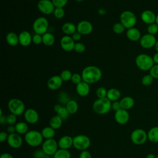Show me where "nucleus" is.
<instances>
[{
    "instance_id": "37",
    "label": "nucleus",
    "mask_w": 158,
    "mask_h": 158,
    "mask_svg": "<svg viewBox=\"0 0 158 158\" xmlns=\"http://www.w3.org/2000/svg\"><path fill=\"white\" fill-rule=\"evenodd\" d=\"M60 77L63 80V81H68L69 80H71L72 77V73L69 70L65 69L64 70L61 72L60 74Z\"/></svg>"
},
{
    "instance_id": "22",
    "label": "nucleus",
    "mask_w": 158,
    "mask_h": 158,
    "mask_svg": "<svg viewBox=\"0 0 158 158\" xmlns=\"http://www.w3.org/2000/svg\"><path fill=\"white\" fill-rule=\"evenodd\" d=\"M76 91L77 93L81 97L86 96L90 91L89 84L82 81L76 85Z\"/></svg>"
},
{
    "instance_id": "45",
    "label": "nucleus",
    "mask_w": 158,
    "mask_h": 158,
    "mask_svg": "<svg viewBox=\"0 0 158 158\" xmlns=\"http://www.w3.org/2000/svg\"><path fill=\"white\" fill-rule=\"evenodd\" d=\"M55 7L64 8L67 4L68 0H51Z\"/></svg>"
},
{
    "instance_id": "27",
    "label": "nucleus",
    "mask_w": 158,
    "mask_h": 158,
    "mask_svg": "<svg viewBox=\"0 0 158 158\" xmlns=\"http://www.w3.org/2000/svg\"><path fill=\"white\" fill-rule=\"evenodd\" d=\"M6 40L7 43L11 46H15L19 43V35L14 32H9L6 36Z\"/></svg>"
},
{
    "instance_id": "4",
    "label": "nucleus",
    "mask_w": 158,
    "mask_h": 158,
    "mask_svg": "<svg viewBox=\"0 0 158 158\" xmlns=\"http://www.w3.org/2000/svg\"><path fill=\"white\" fill-rule=\"evenodd\" d=\"M43 139L41 133L37 130H30L25 135L26 143L31 147H37L42 144Z\"/></svg>"
},
{
    "instance_id": "55",
    "label": "nucleus",
    "mask_w": 158,
    "mask_h": 158,
    "mask_svg": "<svg viewBox=\"0 0 158 158\" xmlns=\"http://www.w3.org/2000/svg\"><path fill=\"white\" fill-rule=\"evenodd\" d=\"M0 158H14V157L8 152H4L1 154Z\"/></svg>"
},
{
    "instance_id": "42",
    "label": "nucleus",
    "mask_w": 158,
    "mask_h": 158,
    "mask_svg": "<svg viewBox=\"0 0 158 158\" xmlns=\"http://www.w3.org/2000/svg\"><path fill=\"white\" fill-rule=\"evenodd\" d=\"M6 120L9 125H15L17 122V115L10 113L6 116Z\"/></svg>"
},
{
    "instance_id": "26",
    "label": "nucleus",
    "mask_w": 158,
    "mask_h": 158,
    "mask_svg": "<svg viewBox=\"0 0 158 158\" xmlns=\"http://www.w3.org/2000/svg\"><path fill=\"white\" fill-rule=\"evenodd\" d=\"M120 97H121V93L118 89L112 88L109 90H107L106 98H108L111 102L118 101Z\"/></svg>"
},
{
    "instance_id": "56",
    "label": "nucleus",
    "mask_w": 158,
    "mask_h": 158,
    "mask_svg": "<svg viewBox=\"0 0 158 158\" xmlns=\"http://www.w3.org/2000/svg\"><path fill=\"white\" fill-rule=\"evenodd\" d=\"M152 59L154 64H158V52H156L152 56Z\"/></svg>"
},
{
    "instance_id": "5",
    "label": "nucleus",
    "mask_w": 158,
    "mask_h": 158,
    "mask_svg": "<svg viewBox=\"0 0 158 158\" xmlns=\"http://www.w3.org/2000/svg\"><path fill=\"white\" fill-rule=\"evenodd\" d=\"M136 22L135 14L130 10H124L120 15V22L127 29L135 27Z\"/></svg>"
},
{
    "instance_id": "28",
    "label": "nucleus",
    "mask_w": 158,
    "mask_h": 158,
    "mask_svg": "<svg viewBox=\"0 0 158 158\" xmlns=\"http://www.w3.org/2000/svg\"><path fill=\"white\" fill-rule=\"evenodd\" d=\"M148 139L153 143H158V127H153L148 132Z\"/></svg>"
},
{
    "instance_id": "47",
    "label": "nucleus",
    "mask_w": 158,
    "mask_h": 158,
    "mask_svg": "<svg viewBox=\"0 0 158 158\" xmlns=\"http://www.w3.org/2000/svg\"><path fill=\"white\" fill-rule=\"evenodd\" d=\"M32 43H33L35 44L38 45L41 43H43V37L42 35L35 33L32 36Z\"/></svg>"
},
{
    "instance_id": "60",
    "label": "nucleus",
    "mask_w": 158,
    "mask_h": 158,
    "mask_svg": "<svg viewBox=\"0 0 158 158\" xmlns=\"http://www.w3.org/2000/svg\"><path fill=\"white\" fill-rule=\"evenodd\" d=\"M154 48L156 51L158 52V40H157V41H156V44H155Z\"/></svg>"
},
{
    "instance_id": "41",
    "label": "nucleus",
    "mask_w": 158,
    "mask_h": 158,
    "mask_svg": "<svg viewBox=\"0 0 158 158\" xmlns=\"http://www.w3.org/2000/svg\"><path fill=\"white\" fill-rule=\"evenodd\" d=\"M53 14L54 16L57 19H62L65 15V10L62 7H56Z\"/></svg>"
},
{
    "instance_id": "63",
    "label": "nucleus",
    "mask_w": 158,
    "mask_h": 158,
    "mask_svg": "<svg viewBox=\"0 0 158 158\" xmlns=\"http://www.w3.org/2000/svg\"><path fill=\"white\" fill-rule=\"evenodd\" d=\"M156 158H158V156H156Z\"/></svg>"
},
{
    "instance_id": "38",
    "label": "nucleus",
    "mask_w": 158,
    "mask_h": 158,
    "mask_svg": "<svg viewBox=\"0 0 158 158\" xmlns=\"http://www.w3.org/2000/svg\"><path fill=\"white\" fill-rule=\"evenodd\" d=\"M57 115H59L64 121V120H67V118L70 115V114L67 110L65 106H62L61 109L59 110V111L57 113Z\"/></svg>"
},
{
    "instance_id": "13",
    "label": "nucleus",
    "mask_w": 158,
    "mask_h": 158,
    "mask_svg": "<svg viewBox=\"0 0 158 158\" xmlns=\"http://www.w3.org/2000/svg\"><path fill=\"white\" fill-rule=\"evenodd\" d=\"M93 30L92 23L88 20H81L77 25V31L81 35H87L90 34Z\"/></svg>"
},
{
    "instance_id": "11",
    "label": "nucleus",
    "mask_w": 158,
    "mask_h": 158,
    "mask_svg": "<svg viewBox=\"0 0 158 158\" xmlns=\"http://www.w3.org/2000/svg\"><path fill=\"white\" fill-rule=\"evenodd\" d=\"M37 7L44 15L53 14L56 8L51 0H40L37 3Z\"/></svg>"
},
{
    "instance_id": "19",
    "label": "nucleus",
    "mask_w": 158,
    "mask_h": 158,
    "mask_svg": "<svg viewBox=\"0 0 158 158\" xmlns=\"http://www.w3.org/2000/svg\"><path fill=\"white\" fill-rule=\"evenodd\" d=\"M156 15L151 10H145L141 14V19L144 23L150 25L156 22Z\"/></svg>"
},
{
    "instance_id": "18",
    "label": "nucleus",
    "mask_w": 158,
    "mask_h": 158,
    "mask_svg": "<svg viewBox=\"0 0 158 158\" xmlns=\"http://www.w3.org/2000/svg\"><path fill=\"white\" fill-rule=\"evenodd\" d=\"M62 83L63 80L60 75H53L48 80L47 86L51 90H57L61 87Z\"/></svg>"
},
{
    "instance_id": "12",
    "label": "nucleus",
    "mask_w": 158,
    "mask_h": 158,
    "mask_svg": "<svg viewBox=\"0 0 158 158\" xmlns=\"http://www.w3.org/2000/svg\"><path fill=\"white\" fill-rule=\"evenodd\" d=\"M139 44L144 49H151L154 47L157 40L154 35L146 33L141 36L139 40Z\"/></svg>"
},
{
    "instance_id": "6",
    "label": "nucleus",
    "mask_w": 158,
    "mask_h": 158,
    "mask_svg": "<svg viewBox=\"0 0 158 158\" xmlns=\"http://www.w3.org/2000/svg\"><path fill=\"white\" fill-rule=\"evenodd\" d=\"M7 107L10 113L19 116L24 114L25 106L23 102L18 98H12L7 103Z\"/></svg>"
},
{
    "instance_id": "34",
    "label": "nucleus",
    "mask_w": 158,
    "mask_h": 158,
    "mask_svg": "<svg viewBox=\"0 0 158 158\" xmlns=\"http://www.w3.org/2000/svg\"><path fill=\"white\" fill-rule=\"evenodd\" d=\"M54 158H71V154L68 149H58L53 156Z\"/></svg>"
},
{
    "instance_id": "59",
    "label": "nucleus",
    "mask_w": 158,
    "mask_h": 158,
    "mask_svg": "<svg viewBox=\"0 0 158 158\" xmlns=\"http://www.w3.org/2000/svg\"><path fill=\"white\" fill-rule=\"evenodd\" d=\"M146 158H156V156L152 153H149L146 155Z\"/></svg>"
},
{
    "instance_id": "8",
    "label": "nucleus",
    "mask_w": 158,
    "mask_h": 158,
    "mask_svg": "<svg viewBox=\"0 0 158 158\" xmlns=\"http://www.w3.org/2000/svg\"><path fill=\"white\" fill-rule=\"evenodd\" d=\"M90 144V139L86 135H78L73 138V146L77 150L81 151L87 150Z\"/></svg>"
},
{
    "instance_id": "30",
    "label": "nucleus",
    "mask_w": 158,
    "mask_h": 158,
    "mask_svg": "<svg viewBox=\"0 0 158 158\" xmlns=\"http://www.w3.org/2000/svg\"><path fill=\"white\" fill-rule=\"evenodd\" d=\"M43 37V44L46 46H51L55 43V37L54 36L49 33L46 32L42 35Z\"/></svg>"
},
{
    "instance_id": "31",
    "label": "nucleus",
    "mask_w": 158,
    "mask_h": 158,
    "mask_svg": "<svg viewBox=\"0 0 158 158\" xmlns=\"http://www.w3.org/2000/svg\"><path fill=\"white\" fill-rule=\"evenodd\" d=\"M15 131L19 135H25L28 131V126L26 122H19L15 125Z\"/></svg>"
},
{
    "instance_id": "3",
    "label": "nucleus",
    "mask_w": 158,
    "mask_h": 158,
    "mask_svg": "<svg viewBox=\"0 0 158 158\" xmlns=\"http://www.w3.org/2000/svg\"><path fill=\"white\" fill-rule=\"evenodd\" d=\"M112 102L107 98L96 99L93 104L94 112L99 115L107 114L111 109Z\"/></svg>"
},
{
    "instance_id": "33",
    "label": "nucleus",
    "mask_w": 158,
    "mask_h": 158,
    "mask_svg": "<svg viewBox=\"0 0 158 158\" xmlns=\"http://www.w3.org/2000/svg\"><path fill=\"white\" fill-rule=\"evenodd\" d=\"M42 136L43 138L45 139H51L53 138L54 136H55V130L51 127L50 126L46 127L43 128L41 131Z\"/></svg>"
},
{
    "instance_id": "48",
    "label": "nucleus",
    "mask_w": 158,
    "mask_h": 158,
    "mask_svg": "<svg viewBox=\"0 0 158 158\" xmlns=\"http://www.w3.org/2000/svg\"><path fill=\"white\" fill-rule=\"evenodd\" d=\"M59 100L61 104H66L70 99H69V97L65 93H60Z\"/></svg>"
},
{
    "instance_id": "62",
    "label": "nucleus",
    "mask_w": 158,
    "mask_h": 158,
    "mask_svg": "<svg viewBox=\"0 0 158 158\" xmlns=\"http://www.w3.org/2000/svg\"><path fill=\"white\" fill-rule=\"evenodd\" d=\"M83 1H84V0H75V1H77V2H82Z\"/></svg>"
},
{
    "instance_id": "25",
    "label": "nucleus",
    "mask_w": 158,
    "mask_h": 158,
    "mask_svg": "<svg viewBox=\"0 0 158 158\" xmlns=\"http://www.w3.org/2000/svg\"><path fill=\"white\" fill-rule=\"evenodd\" d=\"M62 31L65 35L72 36L77 31V26L72 22H65L62 26Z\"/></svg>"
},
{
    "instance_id": "23",
    "label": "nucleus",
    "mask_w": 158,
    "mask_h": 158,
    "mask_svg": "<svg viewBox=\"0 0 158 158\" xmlns=\"http://www.w3.org/2000/svg\"><path fill=\"white\" fill-rule=\"evenodd\" d=\"M126 36L129 40L131 41H139L141 37V31L137 28L133 27L127 29L126 32Z\"/></svg>"
},
{
    "instance_id": "50",
    "label": "nucleus",
    "mask_w": 158,
    "mask_h": 158,
    "mask_svg": "<svg viewBox=\"0 0 158 158\" xmlns=\"http://www.w3.org/2000/svg\"><path fill=\"white\" fill-rule=\"evenodd\" d=\"M79 158H91V155L88 151L85 150L81 151L79 155Z\"/></svg>"
},
{
    "instance_id": "49",
    "label": "nucleus",
    "mask_w": 158,
    "mask_h": 158,
    "mask_svg": "<svg viewBox=\"0 0 158 158\" xmlns=\"http://www.w3.org/2000/svg\"><path fill=\"white\" fill-rule=\"evenodd\" d=\"M112 109L114 110L115 112L118 110L119 109H122L121 108V106H120V101H114L112 102V106H111Z\"/></svg>"
},
{
    "instance_id": "9",
    "label": "nucleus",
    "mask_w": 158,
    "mask_h": 158,
    "mask_svg": "<svg viewBox=\"0 0 158 158\" xmlns=\"http://www.w3.org/2000/svg\"><path fill=\"white\" fill-rule=\"evenodd\" d=\"M58 143L53 138L45 139L42 143L41 149L47 156H54L58 150Z\"/></svg>"
},
{
    "instance_id": "57",
    "label": "nucleus",
    "mask_w": 158,
    "mask_h": 158,
    "mask_svg": "<svg viewBox=\"0 0 158 158\" xmlns=\"http://www.w3.org/2000/svg\"><path fill=\"white\" fill-rule=\"evenodd\" d=\"M62 107V106L61 104H57L54 105V110L56 113H57V112L59 111V110L61 109Z\"/></svg>"
},
{
    "instance_id": "61",
    "label": "nucleus",
    "mask_w": 158,
    "mask_h": 158,
    "mask_svg": "<svg viewBox=\"0 0 158 158\" xmlns=\"http://www.w3.org/2000/svg\"><path fill=\"white\" fill-rule=\"evenodd\" d=\"M156 23L158 25V14L156 15Z\"/></svg>"
},
{
    "instance_id": "58",
    "label": "nucleus",
    "mask_w": 158,
    "mask_h": 158,
    "mask_svg": "<svg viewBox=\"0 0 158 158\" xmlns=\"http://www.w3.org/2000/svg\"><path fill=\"white\" fill-rule=\"evenodd\" d=\"M0 123L1 124L3 125L4 123H7V120H6V117L4 116V115H1L0 116Z\"/></svg>"
},
{
    "instance_id": "39",
    "label": "nucleus",
    "mask_w": 158,
    "mask_h": 158,
    "mask_svg": "<svg viewBox=\"0 0 158 158\" xmlns=\"http://www.w3.org/2000/svg\"><path fill=\"white\" fill-rule=\"evenodd\" d=\"M147 31H148V33L150 35H156L158 33V25L156 22L154 23L148 25L147 27Z\"/></svg>"
},
{
    "instance_id": "16",
    "label": "nucleus",
    "mask_w": 158,
    "mask_h": 158,
    "mask_svg": "<svg viewBox=\"0 0 158 158\" xmlns=\"http://www.w3.org/2000/svg\"><path fill=\"white\" fill-rule=\"evenodd\" d=\"M24 118L25 121L30 124H35L39 120V114L38 112L32 108L25 110L24 114Z\"/></svg>"
},
{
    "instance_id": "10",
    "label": "nucleus",
    "mask_w": 158,
    "mask_h": 158,
    "mask_svg": "<svg viewBox=\"0 0 158 158\" xmlns=\"http://www.w3.org/2000/svg\"><path fill=\"white\" fill-rule=\"evenodd\" d=\"M130 138L133 143L136 145H141L146 143L148 139V133L141 128L134 130L130 135Z\"/></svg>"
},
{
    "instance_id": "53",
    "label": "nucleus",
    "mask_w": 158,
    "mask_h": 158,
    "mask_svg": "<svg viewBox=\"0 0 158 158\" xmlns=\"http://www.w3.org/2000/svg\"><path fill=\"white\" fill-rule=\"evenodd\" d=\"M71 36L75 41H78L80 40V39L81 38V35L80 33H78V31H76Z\"/></svg>"
},
{
    "instance_id": "15",
    "label": "nucleus",
    "mask_w": 158,
    "mask_h": 158,
    "mask_svg": "<svg viewBox=\"0 0 158 158\" xmlns=\"http://www.w3.org/2000/svg\"><path fill=\"white\" fill-rule=\"evenodd\" d=\"M60 44L64 51L66 52H70L74 49L75 43L71 36L64 35L61 38Z\"/></svg>"
},
{
    "instance_id": "51",
    "label": "nucleus",
    "mask_w": 158,
    "mask_h": 158,
    "mask_svg": "<svg viewBox=\"0 0 158 158\" xmlns=\"http://www.w3.org/2000/svg\"><path fill=\"white\" fill-rule=\"evenodd\" d=\"M8 136H9V134L7 132L1 131L0 133V141L1 143H3V142L7 141Z\"/></svg>"
},
{
    "instance_id": "44",
    "label": "nucleus",
    "mask_w": 158,
    "mask_h": 158,
    "mask_svg": "<svg viewBox=\"0 0 158 158\" xmlns=\"http://www.w3.org/2000/svg\"><path fill=\"white\" fill-rule=\"evenodd\" d=\"M71 81L73 83L75 84L76 85H78V83H80V82H81L83 81L81 75H80L78 73H75L72 74Z\"/></svg>"
},
{
    "instance_id": "24",
    "label": "nucleus",
    "mask_w": 158,
    "mask_h": 158,
    "mask_svg": "<svg viewBox=\"0 0 158 158\" xmlns=\"http://www.w3.org/2000/svg\"><path fill=\"white\" fill-rule=\"evenodd\" d=\"M121 108L125 110L131 109L135 105V100L131 96H125L120 101Z\"/></svg>"
},
{
    "instance_id": "14",
    "label": "nucleus",
    "mask_w": 158,
    "mask_h": 158,
    "mask_svg": "<svg viewBox=\"0 0 158 158\" xmlns=\"http://www.w3.org/2000/svg\"><path fill=\"white\" fill-rule=\"evenodd\" d=\"M8 145L14 149H17L21 147L23 143V139L20 135L14 133L9 134L8 138L7 139Z\"/></svg>"
},
{
    "instance_id": "7",
    "label": "nucleus",
    "mask_w": 158,
    "mask_h": 158,
    "mask_svg": "<svg viewBox=\"0 0 158 158\" xmlns=\"http://www.w3.org/2000/svg\"><path fill=\"white\" fill-rule=\"evenodd\" d=\"M32 27L35 33L43 35L46 33L48 30L49 22L46 17H39L33 22Z\"/></svg>"
},
{
    "instance_id": "21",
    "label": "nucleus",
    "mask_w": 158,
    "mask_h": 158,
    "mask_svg": "<svg viewBox=\"0 0 158 158\" xmlns=\"http://www.w3.org/2000/svg\"><path fill=\"white\" fill-rule=\"evenodd\" d=\"M57 143L60 149H69L73 146V138L69 135H65L62 136Z\"/></svg>"
},
{
    "instance_id": "20",
    "label": "nucleus",
    "mask_w": 158,
    "mask_h": 158,
    "mask_svg": "<svg viewBox=\"0 0 158 158\" xmlns=\"http://www.w3.org/2000/svg\"><path fill=\"white\" fill-rule=\"evenodd\" d=\"M19 44L24 47L29 46L32 42V36L28 31L24 30L19 35Z\"/></svg>"
},
{
    "instance_id": "17",
    "label": "nucleus",
    "mask_w": 158,
    "mask_h": 158,
    "mask_svg": "<svg viewBox=\"0 0 158 158\" xmlns=\"http://www.w3.org/2000/svg\"><path fill=\"white\" fill-rule=\"evenodd\" d=\"M114 118L117 123L120 125H124L129 121L130 115L127 110L120 109L115 112Z\"/></svg>"
},
{
    "instance_id": "54",
    "label": "nucleus",
    "mask_w": 158,
    "mask_h": 158,
    "mask_svg": "<svg viewBox=\"0 0 158 158\" xmlns=\"http://www.w3.org/2000/svg\"><path fill=\"white\" fill-rule=\"evenodd\" d=\"M7 132L9 134H12V133H15V125H9L7 127Z\"/></svg>"
},
{
    "instance_id": "1",
    "label": "nucleus",
    "mask_w": 158,
    "mask_h": 158,
    "mask_svg": "<svg viewBox=\"0 0 158 158\" xmlns=\"http://www.w3.org/2000/svg\"><path fill=\"white\" fill-rule=\"evenodd\" d=\"M81 77L83 81L88 84H93L99 81L102 77L101 70L95 65L85 67L81 72Z\"/></svg>"
},
{
    "instance_id": "52",
    "label": "nucleus",
    "mask_w": 158,
    "mask_h": 158,
    "mask_svg": "<svg viewBox=\"0 0 158 158\" xmlns=\"http://www.w3.org/2000/svg\"><path fill=\"white\" fill-rule=\"evenodd\" d=\"M34 157L35 158H44L46 156H47L44 152L41 151H36L35 152H34Z\"/></svg>"
},
{
    "instance_id": "29",
    "label": "nucleus",
    "mask_w": 158,
    "mask_h": 158,
    "mask_svg": "<svg viewBox=\"0 0 158 158\" xmlns=\"http://www.w3.org/2000/svg\"><path fill=\"white\" fill-rule=\"evenodd\" d=\"M63 120L57 115L52 116L49 120V126L55 130L60 128L62 125Z\"/></svg>"
},
{
    "instance_id": "46",
    "label": "nucleus",
    "mask_w": 158,
    "mask_h": 158,
    "mask_svg": "<svg viewBox=\"0 0 158 158\" xmlns=\"http://www.w3.org/2000/svg\"><path fill=\"white\" fill-rule=\"evenodd\" d=\"M149 74L154 79H158V64H154L149 70Z\"/></svg>"
},
{
    "instance_id": "32",
    "label": "nucleus",
    "mask_w": 158,
    "mask_h": 158,
    "mask_svg": "<svg viewBox=\"0 0 158 158\" xmlns=\"http://www.w3.org/2000/svg\"><path fill=\"white\" fill-rule=\"evenodd\" d=\"M65 107L68 112H69L70 115H73L77 113L78 110V104L77 102L75 100L70 99L66 104Z\"/></svg>"
},
{
    "instance_id": "2",
    "label": "nucleus",
    "mask_w": 158,
    "mask_h": 158,
    "mask_svg": "<svg viewBox=\"0 0 158 158\" xmlns=\"http://www.w3.org/2000/svg\"><path fill=\"white\" fill-rule=\"evenodd\" d=\"M136 67L142 71H149L154 65L152 57L147 54H139L135 58Z\"/></svg>"
},
{
    "instance_id": "36",
    "label": "nucleus",
    "mask_w": 158,
    "mask_h": 158,
    "mask_svg": "<svg viewBox=\"0 0 158 158\" xmlns=\"http://www.w3.org/2000/svg\"><path fill=\"white\" fill-rule=\"evenodd\" d=\"M125 29L126 28H125V27L120 22L114 23L112 27V30L114 31V32L118 35L123 33Z\"/></svg>"
},
{
    "instance_id": "43",
    "label": "nucleus",
    "mask_w": 158,
    "mask_h": 158,
    "mask_svg": "<svg viewBox=\"0 0 158 158\" xmlns=\"http://www.w3.org/2000/svg\"><path fill=\"white\" fill-rule=\"evenodd\" d=\"M86 49L85 45L81 43V42H77L75 43V46H74V51L77 53H82Z\"/></svg>"
},
{
    "instance_id": "35",
    "label": "nucleus",
    "mask_w": 158,
    "mask_h": 158,
    "mask_svg": "<svg viewBox=\"0 0 158 158\" xmlns=\"http://www.w3.org/2000/svg\"><path fill=\"white\" fill-rule=\"evenodd\" d=\"M154 78L149 73L144 75L141 78V84L145 86H150L154 81Z\"/></svg>"
},
{
    "instance_id": "40",
    "label": "nucleus",
    "mask_w": 158,
    "mask_h": 158,
    "mask_svg": "<svg viewBox=\"0 0 158 158\" xmlns=\"http://www.w3.org/2000/svg\"><path fill=\"white\" fill-rule=\"evenodd\" d=\"M107 93V90L102 86L99 87L98 88H97V89L96 91V95L98 99L106 98Z\"/></svg>"
}]
</instances>
